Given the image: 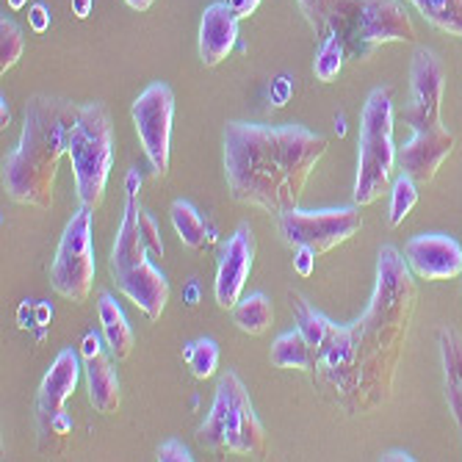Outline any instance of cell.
Masks as SVG:
<instances>
[{"label":"cell","mask_w":462,"mask_h":462,"mask_svg":"<svg viewBox=\"0 0 462 462\" xmlns=\"http://www.w3.org/2000/svg\"><path fill=\"white\" fill-rule=\"evenodd\" d=\"M415 302V274L404 261V252L391 244L383 246L365 313L346 327L335 324L327 341L313 352L308 371L313 388L349 415L385 404L393 393Z\"/></svg>","instance_id":"obj_1"},{"label":"cell","mask_w":462,"mask_h":462,"mask_svg":"<svg viewBox=\"0 0 462 462\" xmlns=\"http://www.w3.org/2000/svg\"><path fill=\"white\" fill-rule=\"evenodd\" d=\"M324 152L327 139L302 125L227 122L225 178L230 197L280 219L291 208H300Z\"/></svg>","instance_id":"obj_2"},{"label":"cell","mask_w":462,"mask_h":462,"mask_svg":"<svg viewBox=\"0 0 462 462\" xmlns=\"http://www.w3.org/2000/svg\"><path fill=\"white\" fill-rule=\"evenodd\" d=\"M78 106L80 103L51 95H33L25 103L23 136L4 161V189L14 202L39 211L53 205L59 161L69 150Z\"/></svg>","instance_id":"obj_3"},{"label":"cell","mask_w":462,"mask_h":462,"mask_svg":"<svg viewBox=\"0 0 462 462\" xmlns=\"http://www.w3.org/2000/svg\"><path fill=\"white\" fill-rule=\"evenodd\" d=\"M446 92V69L435 51L418 48L410 64V103L399 111V116L412 128V139L396 150V163L418 186L435 180L443 161L454 152L457 139L443 125Z\"/></svg>","instance_id":"obj_4"},{"label":"cell","mask_w":462,"mask_h":462,"mask_svg":"<svg viewBox=\"0 0 462 462\" xmlns=\"http://www.w3.org/2000/svg\"><path fill=\"white\" fill-rule=\"evenodd\" d=\"M139 197L125 199V214L111 246L108 272L116 288L128 297L150 321H158L170 302V280L150 261L152 255L144 246L142 227H139Z\"/></svg>","instance_id":"obj_5"},{"label":"cell","mask_w":462,"mask_h":462,"mask_svg":"<svg viewBox=\"0 0 462 462\" xmlns=\"http://www.w3.org/2000/svg\"><path fill=\"white\" fill-rule=\"evenodd\" d=\"M202 448L214 454H241V457H263L266 454V430L252 404V396L241 376L227 371L219 376L217 396L211 412L205 415L197 430Z\"/></svg>","instance_id":"obj_6"},{"label":"cell","mask_w":462,"mask_h":462,"mask_svg":"<svg viewBox=\"0 0 462 462\" xmlns=\"http://www.w3.org/2000/svg\"><path fill=\"white\" fill-rule=\"evenodd\" d=\"M393 92L388 87H376L360 114V139H357V175H355V205L365 208L380 199L396 166L393 144Z\"/></svg>","instance_id":"obj_7"},{"label":"cell","mask_w":462,"mask_h":462,"mask_svg":"<svg viewBox=\"0 0 462 462\" xmlns=\"http://www.w3.org/2000/svg\"><path fill=\"white\" fill-rule=\"evenodd\" d=\"M67 158L72 161L78 202L97 211L106 199V186L114 166V125L103 103L92 100L78 106Z\"/></svg>","instance_id":"obj_8"},{"label":"cell","mask_w":462,"mask_h":462,"mask_svg":"<svg viewBox=\"0 0 462 462\" xmlns=\"http://www.w3.org/2000/svg\"><path fill=\"white\" fill-rule=\"evenodd\" d=\"M83 371V360L72 349H61L51 363L45 380L39 385L36 396V432H39V451L61 454L67 440L72 438V418L67 415V402L78 388Z\"/></svg>","instance_id":"obj_9"},{"label":"cell","mask_w":462,"mask_h":462,"mask_svg":"<svg viewBox=\"0 0 462 462\" xmlns=\"http://www.w3.org/2000/svg\"><path fill=\"white\" fill-rule=\"evenodd\" d=\"M92 208H78L64 227L56 258L51 266V285L59 297L83 305L95 288V244H92Z\"/></svg>","instance_id":"obj_10"},{"label":"cell","mask_w":462,"mask_h":462,"mask_svg":"<svg viewBox=\"0 0 462 462\" xmlns=\"http://www.w3.org/2000/svg\"><path fill=\"white\" fill-rule=\"evenodd\" d=\"M363 227L360 208H324V211H302L291 208L280 217V236L288 246H310L316 255L335 249L357 236Z\"/></svg>","instance_id":"obj_11"},{"label":"cell","mask_w":462,"mask_h":462,"mask_svg":"<svg viewBox=\"0 0 462 462\" xmlns=\"http://www.w3.org/2000/svg\"><path fill=\"white\" fill-rule=\"evenodd\" d=\"M131 116L147 163L155 178L170 172V152H172V119H175V92L166 83L155 80L134 100Z\"/></svg>","instance_id":"obj_12"},{"label":"cell","mask_w":462,"mask_h":462,"mask_svg":"<svg viewBox=\"0 0 462 462\" xmlns=\"http://www.w3.org/2000/svg\"><path fill=\"white\" fill-rule=\"evenodd\" d=\"M415 25L402 0H363L357 28L346 51L363 61L388 42H412Z\"/></svg>","instance_id":"obj_13"},{"label":"cell","mask_w":462,"mask_h":462,"mask_svg":"<svg viewBox=\"0 0 462 462\" xmlns=\"http://www.w3.org/2000/svg\"><path fill=\"white\" fill-rule=\"evenodd\" d=\"M404 261L418 280L438 282L462 277V246L443 233H421L404 244Z\"/></svg>","instance_id":"obj_14"},{"label":"cell","mask_w":462,"mask_h":462,"mask_svg":"<svg viewBox=\"0 0 462 462\" xmlns=\"http://www.w3.org/2000/svg\"><path fill=\"white\" fill-rule=\"evenodd\" d=\"M252 263H255V236H252L249 225H238V230L225 241L217 266L214 297L222 310H233L241 302L244 285L252 274Z\"/></svg>","instance_id":"obj_15"},{"label":"cell","mask_w":462,"mask_h":462,"mask_svg":"<svg viewBox=\"0 0 462 462\" xmlns=\"http://www.w3.org/2000/svg\"><path fill=\"white\" fill-rule=\"evenodd\" d=\"M80 360H83V374H87L89 385V402L97 412L114 415L122 404V388L116 376V360L106 346V338L95 329H89L80 341Z\"/></svg>","instance_id":"obj_16"},{"label":"cell","mask_w":462,"mask_h":462,"mask_svg":"<svg viewBox=\"0 0 462 462\" xmlns=\"http://www.w3.org/2000/svg\"><path fill=\"white\" fill-rule=\"evenodd\" d=\"M238 23L241 17L230 6V0H217L199 20V59L205 67L222 64L238 45Z\"/></svg>","instance_id":"obj_17"},{"label":"cell","mask_w":462,"mask_h":462,"mask_svg":"<svg viewBox=\"0 0 462 462\" xmlns=\"http://www.w3.org/2000/svg\"><path fill=\"white\" fill-rule=\"evenodd\" d=\"M297 4L319 39L327 31H338L346 45L352 42L363 0H297Z\"/></svg>","instance_id":"obj_18"},{"label":"cell","mask_w":462,"mask_h":462,"mask_svg":"<svg viewBox=\"0 0 462 462\" xmlns=\"http://www.w3.org/2000/svg\"><path fill=\"white\" fill-rule=\"evenodd\" d=\"M438 344L443 360V385H446L448 412L462 438V335L451 327H443L438 332Z\"/></svg>","instance_id":"obj_19"},{"label":"cell","mask_w":462,"mask_h":462,"mask_svg":"<svg viewBox=\"0 0 462 462\" xmlns=\"http://www.w3.org/2000/svg\"><path fill=\"white\" fill-rule=\"evenodd\" d=\"M97 316H100V327H103V338H106V346L108 352L114 355L116 363L128 360L131 352H134V329L125 319V310L119 308V302L111 297L108 291H100L97 297Z\"/></svg>","instance_id":"obj_20"},{"label":"cell","mask_w":462,"mask_h":462,"mask_svg":"<svg viewBox=\"0 0 462 462\" xmlns=\"http://www.w3.org/2000/svg\"><path fill=\"white\" fill-rule=\"evenodd\" d=\"M269 357H272V365H277V368H293V371L308 374L310 363H313V349L300 329H291V332H282L272 344Z\"/></svg>","instance_id":"obj_21"},{"label":"cell","mask_w":462,"mask_h":462,"mask_svg":"<svg viewBox=\"0 0 462 462\" xmlns=\"http://www.w3.org/2000/svg\"><path fill=\"white\" fill-rule=\"evenodd\" d=\"M233 321L246 335H263L274 321V305L266 293H249L233 308Z\"/></svg>","instance_id":"obj_22"},{"label":"cell","mask_w":462,"mask_h":462,"mask_svg":"<svg viewBox=\"0 0 462 462\" xmlns=\"http://www.w3.org/2000/svg\"><path fill=\"white\" fill-rule=\"evenodd\" d=\"M346 42L338 31H327L319 39V48H316V59H313V75L321 83H332L335 78L341 75L344 61H346Z\"/></svg>","instance_id":"obj_23"},{"label":"cell","mask_w":462,"mask_h":462,"mask_svg":"<svg viewBox=\"0 0 462 462\" xmlns=\"http://www.w3.org/2000/svg\"><path fill=\"white\" fill-rule=\"evenodd\" d=\"M170 217H172V227L178 233V238L189 246V249H205L211 244V236H208V227L199 217V211L186 202V199H175L172 208H170Z\"/></svg>","instance_id":"obj_24"},{"label":"cell","mask_w":462,"mask_h":462,"mask_svg":"<svg viewBox=\"0 0 462 462\" xmlns=\"http://www.w3.org/2000/svg\"><path fill=\"white\" fill-rule=\"evenodd\" d=\"M432 28L462 39V0H410Z\"/></svg>","instance_id":"obj_25"},{"label":"cell","mask_w":462,"mask_h":462,"mask_svg":"<svg viewBox=\"0 0 462 462\" xmlns=\"http://www.w3.org/2000/svg\"><path fill=\"white\" fill-rule=\"evenodd\" d=\"M288 300H291V310H293V319H297V329L305 335V341L310 344V349L316 352L324 341H327V335L332 332V321L327 316H321L319 310H313L308 305V300L302 297V293L297 291H291L288 293Z\"/></svg>","instance_id":"obj_26"},{"label":"cell","mask_w":462,"mask_h":462,"mask_svg":"<svg viewBox=\"0 0 462 462\" xmlns=\"http://www.w3.org/2000/svg\"><path fill=\"white\" fill-rule=\"evenodd\" d=\"M418 205V183L402 172L393 183H391V208H388V225L399 227L404 225V219L415 211Z\"/></svg>","instance_id":"obj_27"},{"label":"cell","mask_w":462,"mask_h":462,"mask_svg":"<svg viewBox=\"0 0 462 462\" xmlns=\"http://www.w3.org/2000/svg\"><path fill=\"white\" fill-rule=\"evenodd\" d=\"M183 360H186V365L191 368V374L197 376V380H208V376H214L217 368H219V344L214 338L191 341L183 349Z\"/></svg>","instance_id":"obj_28"},{"label":"cell","mask_w":462,"mask_h":462,"mask_svg":"<svg viewBox=\"0 0 462 462\" xmlns=\"http://www.w3.org/2000/svg\"><path fill=\"white\" fill-rule=\"evenodd\" d=\"M25 51V36H23V28L4 17L0 20V75H6L23 56Z\"/></svg>","instance_id":"obj_29"},{"label":"cell","mask_w":462,"mask_h":462,"mask_svg":"<svg viewBox=\"0 0 462 462\" xmlns=\"http://www.w3.org/2000/svg\"><path fill=\"white\" fill-rule=\"evenodd\" d=\"M139 227H142V238H144V246H147V252L152 258H163V252H166V246H163V238H161V230H158V225H155V219L150 217V211H139Z\"/></svg>","instance_id":"obj_30"},{"label":"cell","mask_w":462,"mask_h":462,"mask_svg":"<svg viewBox=\"0 0 462 462\" xmlns=\"http://www.w3.org/2000/svg\"><path fill=\"white\" fill-rule=\"evenodd\" d=\"M155 459H158V462H191L194 457H191V451H189L178 438H172V440H163V443L158 446Z\"/></svg>","instance_id":"obj_31"},{"label":"cell","mask_w":462,"mask_h":462,"mask_svg":"<svg viewBox=\"0 0 462 462\" xmlns=\"http://www.w3.org/2000/svg\"><path fill=\"white\" fill-rule=\"evenodd\" d=\"M28 25H31L33 33H48L51 25H53V12H51V6H48V4H33V6L28 9Z\"/></svg>","instance_id":"obj_32"},{"label":"cell","mask_w":462,"mask_h":462,"mask_svg":"<svg viewBox=\"0 0 462 462\" xmlns=\"http://www.w3.org/2000/svg\"><path fill=\"white\" fill-rule=\"evenodd\" d=\"M269 97H272V106H277V108L288 106L291 97H293V78H291V75H277V78L272 80V92H269Z\"/></svg>","instance_id":"obj_33"},{"label":"cell","mask_w":462,"mask_h":462,"mask_svg":"<svg viewBox=\"0 0 462 462\" xmlns=\"http://www.w3.org/2000/svg\"><path fill=\"white\" fill-rule=\"evenodd\" d=\"M316 252L310 246H293V272L300 277H310L316 269Z\"/></svg>","instance_id":"obj_34"},{"label":"cell","mask_w":462,"mask_h":462,"mask_svg":"<svg viewBox=\"0 0 462 462\" xmlns=\"http://www.w3.org/2000/svg\"><path fill=\"white\" fill-rule=\"evenodd\" d=\"M261 4H263V0H230V6L236 9V14H238L241 20H246V17L255 14Z\"/></svg>","instance_id":"obj_35"},{"label":"cell","mask_w":462,"mask_h":462,"mask_svg":"<svg viewBox=\"0 0 462 462\" xmlns=\"http://www.w3.org/2000/svg\"><path fill=\"white\" fill-rule=\"evenodd\" d=\"M95 12V0H72V14L78 20H87Z\"/></svg>","instance_id":"obj_36"},{"label":"cell","mask_w":462,"mask_h":462,"mask_svg":"<svg viewBox=\"0 0 462 462\" xmlns=\"http://www.w3.org/2000/svg\"><path fill=\"white\" fill-rule=\"evenodd\" d=\"M183 300H186L189 308L199 305V280H189V285L183 288Z\"/></svg>","instance_id":"obj_37"},{"label":"cell","mask_w":462,"mask_h":462,"mask_svg":"<svg viewBox=\"0 0 462 462\" xmlns=\"http://www.w3.org/2000/svg\"><path fill=\"white\" fill-rule=\"evenodd\" d=\"M139 189H142V175L139 170H131L128 178H125V191H128V197H139Z\"/></svg>","instance_id":"obj_38"},{"label":"cell","mask_w":462,"mask_h":462,"mask_svg":"<svg viewBox=\"0 0 462 462\" xmlns=\"http://www.w3.org/2000/svg\"><path fill=\"white\" fill-rule=\"evenodd\" d=\"M155 0H125V6H131L134 12H147Z\"/></svg>","instance_id":"obj_39"},{"label":"cell","mask_w":462,"mask_h":462,"mask_svg":"<svg viewBox=\"0 0 462 462\" xmlns=\"http://www.w3.org/2000/svg\"><path fill=\"white\" fill-rule=\"evenodd\" d=\"M0 116H4V128H9V119H12V114H9V100L6 97H0Z\"/></svg>","instance_id":"obj_40"},{"label":"cell","mask_w":462,"mask_h":462,"mask_svg":"<svg viewBox=\"0 0 462 462\" xmlns=\"http://www.w3.org/2000/svg\"><path fill=\"white\" fill-rule=\"evenodd\" d=\"M6 4H9L12 12H23V9L28 6V0H6Z\"/></svg>","instance_id":"obj_41"},{"label":"cell","mask_w":462,"mask_h":462,"mask_svg":"<svg viewBox=\"0 0 462 462\" xmlns=\"http://www.w3.org/2000/svg\"><path fill=\"white\" fill-rule=\"evenodd\" d=\"M338 125H335V131H338V136H344L346 134V125H344V114H338V119H335Z\"/></svg>","instance_id":"obj_42"},{"label":"cell","mask_w":462,"mask_h":462,"mask_svg":"<svg viewBox=\"0 0 462 462\" xmlns=\"http://www.w3.org/2000/svg\"><path fill=\"white\" fill-rule=\"evenodd\" d=\"M383 459H412L407 451H396V454H388V457H383Z\"/></svg>","instance_id":"obj_43"}]
</instances>
